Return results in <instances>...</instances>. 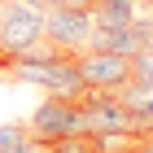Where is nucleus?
<instances>
[{"label":"nucleus","instance_id":"nucleus-1","mask_svg":"<svg viewBox=\"0 0 153 153\" xmlns=\"http://www.w3.org/2000/svg\"><path fill=\"white\" fill-rule=\"evenodd\" d=\"M44 39V9L26 0H0V61L26 57Z\"/></svg>","mask_w":153,"mask_h":153},{"label":"nucleus","instance_id":"nucleus-2","mask_svg":"<svg viewBox=\"0 0 153 153\" xmlns=\"http://www.w3.org/2000/svg\"><path fill=\"white\" fill-rule=\"evenodd\" d=\"M26 136L39 144H53V140H66V136H88V123H83V109L79 101L70 96H44L31 118H26Z\"/></svg>","mask_w":153,"mask_h":153},{"label":"nucleus","instance_id":"nucleus-3","mask_svg":"<svg viewBox=\"0 0 153 153\" xmlns=\"http://www.w3.org/2000/svg\"><path fill=\"white\" fill-rule=\"evenodd\" d=\"M79 109H83V123H88V136H140L144 131L118 92H83Z\"/></svg>","mask_w":153,"mask_h":153},{"label":"nucleus","instance_id":"nucleus-4","mask_svg":"<svg viewBox=\"0 0 153 153\" xmlns=\"http://www.w3.org/2000/svg\"><path fill=\"white\" fill-rule=\"evenodd\" d=\"M92 31H96L92 9H44V39L70 57L92 48Z\"/></svg>","mask_w":153,"mask_h":153},{"label":"nucleus","instance_id":"nucleus-5","mask_svg":"<svg viewBox=\"0 0 153 153\" xmlns=\"http://www.w3.org/2000/svg\"><path fill=\"white\" fill-rule=\"evenodd\" d=\"M79 74H83V88L88 92H123L131 83V57H118V53H79Z\"/></svg>","mask_w":153,"mask_h":153},{"label":"nucleus","instance_id":"nucleus-6","mask_svg":"<svg viewBox=\"0 0 153 153\" xmlns=\"http://www.w3.org/2000/svg\"><path fill=\"white\" fill-rule=\"evenodd\" d=\"M140 18V0H92L96 26H131Z\"/></svg>","mask_w":153,"mask_h":153},{"label":"nucleus","instance_id":"nucleus-7","mask_svg":"<svg viewBox=\"0 0 153 153\" xmlns=\"http://www.w3.org/2000/svg\"><path fill=\"white\" fill-rule=\"evenodd\" d=\"M118 96H123V105L131 109V118H136L140 127L153 123V83H127Z\"/></svg>","mask_w":153,"mask_h":153},{"label":"nucleus","instance_id":"nucleus-8","mask_svg":"<svg viewBox=\"0 0 153 153\" xmlns=\"http://www.w3.org/2000/svg\"><path fill=\"white\" fill-rule=\"evenodd\" d=\"M26 140H31V136H26L22 123H0V153H18Z\"/></svg>","mask_w":153,"mask_h":153},{"label":"nucleus","instance_id":"nucleus-9","mask_svg":"<svg viewBox=\"0 0 153 153\" xmlns=\"http://www.w3.org/2000/svg\"><path fill=\"white\" fill-rule=\"evenodd\" d=\"M131 83H153V48H140L131 57Z\"/></svg>","mask_w":153,"mask_h":153},{"label":"nucleus","instance_id":"nucleus-10","mask_svg":"<svg viewBox=\"0 0 153 153\" xmlns=\"http://www.w3.org/2000/svg\"><path fill=\"white\" fill-rule=\"evenodd\" d=\"M48 153H96L92 136H66V140H53Z\"/></svg>","mask_w":153,"mask_h":153},{"label":"nucleus","instance_id":"nucleus-11","mask_svg":"<svg viewBox=\"0 0 153 153\" xmlns=\"http://www.w3.org/2000/svg\"><path fill=\"white\" fill-rule=\"evenodd\" d=\"M118 153H149V149H144V144H140V136H136V140H127V144H123Z\"/></svg>","mask_w":153,"mask_h":153},{"label":"nucleus","instance_id":"nucleus-12","mask_svg":"<svg viewBox=\"0 0 153 153\" xmlns=\"http://www.w3.org/2000/svg\"><path fill=\"white\" fill-rule=\"evenodd\" d=\"M140 144H144V149H149V153H153V123H149V127H144V131H140Z\"/></svg>","mask_w":153,"mask_h":153},{"label":"nucleus","instance_id":"nucleus-13","mask_svg":"<svg viewBox=\"0 0 153 153\" xmlns=\"http://www.w3.org/2000/svg\"><path fill=\"white\" fill-rule=\"evenodd\" d=\"M26 4H35V9H48V0H26Z\"/></svg>","mask_w":153,"mask_h":153}]
</instances>
